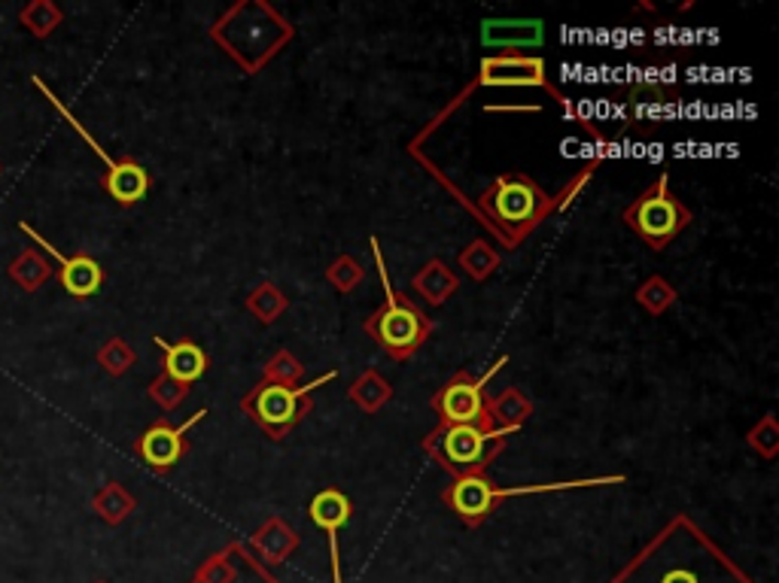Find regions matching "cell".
Instances as JSON below:
<instances>
[{
	"mask_svg": "<svg viewBox=\"0 0 779 583\" xmlns=\"http://www.w3.org/2000/svg\"><path fill=\"white\" fill-rule=\"evenodd\" d=\"M311 519L326 531H338L350 519V502L338 490L320 492L311 502Z\"/></svg>",
	"mask_w": 779,
	"mask_h": 583,
	"instance_id": "obj_13",
	"label": "cell"
},
{
	"mask_svg": "<svg viewBox=\"0 0 779 583\" xmlns=\"http://www.w3.org/2000/svg\"><path fill=\"white\" fill-rule=\"evenodd\" d=\"M484 444H487V435L478 425H448L442 437V453L454 468H472V465L482 462Z\"/></svg>",
	"mask_w": 779,
	"mask_h": 583,
	"instance_id": "obj_10",
	"label": "cell"
},
{
	"mask_svg": "<svg viewBox=\"0 0 779 583\" xmlns=\"http://www.w3.org/2000/svg\"><path fill=\"white\" fill-rule=\"evenodd\" d=\"M204 413H195L189 423L177 425V428H171V425H153L147 435L140 437V456L147 459L153 468H168V465H174L180 456H183V435H187L192 425L202 420Z\"/></svg>",
	"mask_w": 779,
	"mask_h": 583,
	"instance_id": "obj_7",
	"label": "cell"
},
{
	"mask_svg": "<svg viewBox=\"0 0 779 583\" xmlns=\"http://www.w3.org/2000/svg\"><path fill=\"white\" fill-rule=\"evenodd\" d=\"M628 222H631L640 235H643L655 250L667 247L676 231L688 222V213L670 198L667 192V173L661 176V183L655 192H648L645 198H640L628 210Z\"/></svg>",
	"mask_w": 779,
	"mask_h": 583,
	"instance_id": "obj_1",
	"label": "cell"
},
{
	"mask_svg": "<svg viewBox=\"0 0 779 583\" xmlns=\"http://www.w3.org/2000/svg\"><path fill=\"white\" fill-rule=\"evenodd\" d=\"M156 344L165 350V368H168V377L177 380L180 386L195 384L204 371H207V356L199 344L192 341H180V344H168L156 338Z\"/></svg>",
	"mask_w": 779,
	"mask_h": 583,
	"instance_id": "obj_11",
	"label": "cell"
},
{
	"mask_svg": "<svg viewBox=\"0 0 779 583\" xmlns=\"http://www.w3.org/2000/svg\"><path fill=\"white\" fill-rule=\"evenodd\" d=\"M667 583H695V578H691V574H673Z\"/></svg>",
	"mask_w": 779,
	"mask_h": 583,
	"instance_id": "obj_14",
	"label": "cell"
},
{
	"mask_svg": "<svg viewBox=\"0 0 779 583\" xmlns=\"http://www.w3.org/2000/svg\"><path fill=\"white\" fill-rule=\"evenodd\" d=\"M104 186L120 204H137L147 195L149 176L135 161H120V168L104 176Z\"/></svg>",
	"mask_w": 779,
	"mask_h": 583,
	"instance_id": "obj_12",
	"label": "cell"
},
{
	"mask_svg": "<svg viewBox=\"0 0 779 583\" xmlns=\"http://www.w3.org/2000/svg\"><path fill=\"white\" fill-rule=\"evenodd\" d=\"M484 384V380H482ZM482 384L458 380V384L444 386L442 396L436 398V408L444 416L448 425H475L484 413Z\"/></svg>",
	"mask_w": 779,
	"mask_h": 583,
	"instance_id": "obj_6",
	"label": "cell"
},
{
	"mask_svg": "<svg viewBox=\"0 0 779 583\" xmlns=\"http://www.w3.org/2000/svg\"><path fill=\"white\" fill-rule=\"evenodd\" d=\"M545 65L539 58H487L482 65L484 85H542Z\"/></svg>",
	"mask_w": 779,
	"mask_h": 583,
	"instance_id": "obj_8",
	"label": "cell"
},
{
	"mask_svg": "<svg viewBox=\"0 0 779 583\" xmlns=\"http://www.w3.org/2000/svg\"><path fill=\"white\" fill-rule=\"evenodd\" d=\"M369 332L375 334L381 346L390 350L393 356H405V353L420 346L424 334H427V322L417 310L399 305L387 292V305L381 307L375 319L369 322Z\"/></svg>",
	"mask_w": 779,
	"mask_h": 583,
	"instance_id": "obj_2",
	"label": "cell"
},
{
	"mask_svg": "<svg viewBox=\"0 0 779 583\" xmlns=\"http://www.w3.org/2000/svg\"><path fill=\"white\" fill-rule=\"evenodd\" d=\"M448 502H451V507L458 511L460 517L475 523V519L487 517V514L494 511L497 490H494V487H490V483L482 478H463V480H458L454 487H451V492H448Z\"/></svg>",
	"mask_w": 779,
	"mask_h": 583,
	"instance_id": "obj_9",
	"label": "cell"
},
{
	"mask_svg": "<svg viewBox=\"0 0 779 583\" xmlns=\"http://www.w3.org/2000/svg\"><path fill=\"white\" fill-rule=\"evenodd\" d=\"M537 188L530 186L527 180H515V176H499L494 188L484 195V207L497 216L503 226H524L533 219L537 213Z\"/></svg>",
	"mask_w": 779,
	"mask_h": 583,
	"instance_id": "obj_4",
	"label": "cell"
},
{
	"mask_svg": "<svg viewBox=\"0 0 779 583\" xmlns=\"http://www.w3.org/2000/svg\"><path fill=\"white\" fill-rule=\"evenodd\" d=\"M22 231L37 240L49 255L58 259V265H61L58 279H61V286H65L68 295H74V298H89V295H94V292L101 289L104 274H101V265H98L94 259H89V255H74V259H68V255H61V252L55 250L53 243H46V240H43L31 226H22Z\"/></svg>",
	"mask_w": 779,
	"mask_h": 583,
	"instance_id": "obj_5",
	"label": "cell"
},
{
	"mask_svg": "<svg viewBox=\"0 0 779 583\" xmlns=\"http://www.w3.org/2000/svg\"><path fill=\"white\" fill-rule=\"evenodd\" d=\"M305 389H290L283 384H269L262 389H256L250 401H247V411L253 413V420L266 432H271L274 437H281L290 425L298 420V396Z\"/></svg>",
	"mask_w": 779,
	"mask_h": 583,
	"instance_id": "obj_3",
	"label": "cell"
}]
</instances>
